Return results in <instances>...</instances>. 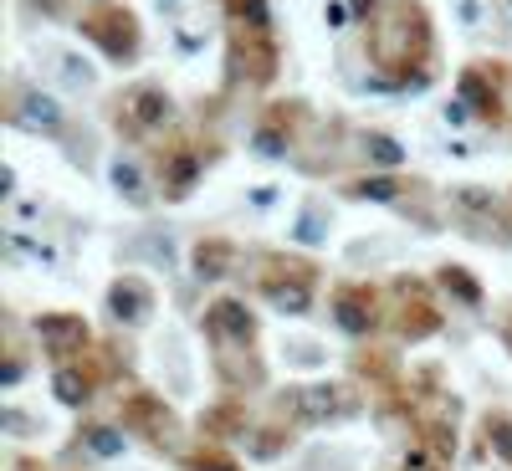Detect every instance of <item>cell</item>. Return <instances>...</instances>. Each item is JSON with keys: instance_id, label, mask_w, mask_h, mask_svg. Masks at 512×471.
<instances>
[{"instance_id": "1", "label": "cell", "mask_w": 512, "mask_h": 471, "mask_svg": "<svg viewBox=\"0 0 512 471\" xmlns=\"http://www.w3.org/2000/svg\"><path fill=\"white\" fill-rule=\"evenodd\" d=\"M282 410L303 425H323V420H349L359 415V400L344 390V384H303V390H287Z\"/></svg>"}, {"instance_id": "2", "label": "cell", "mask_w": 512, "mask_h": 471, "mask_svg": "<svg viewBox=\"0 0 512 471\" xmlns=\"http://www.w3.org/2000/svg\"><path fill=\"white\" fill-rule=\"evenodd\" d=\"M118 108H123L118 123H128L134 134H154V128L169 123V93H159V88H134Z\"/></svg>"}, {"instance_id": "3", "label": "cell", "mask_w": 512, "mask_h": 471, "mask_svg": "<svg viewBox=\"0 0 512 471\" xmlns=\"http://www.w3.org/2000/svg\"><path fill=\"white\" fill-rule=\"evenodd\" d=\"M36 338L47 344V354H77L82 344H88V323L72 318V313H47L36 323Z\"/></svg>"}, {"instance_id": "4", "label": "cell", "mask_w": 512, "mask_h": 471, "mask_svg": "<svg viewBox=\"0 0 512 471\" xmlns=\"http://www.w3.org/2000/svg\"><path fill=\"white\" fill-rule=\"evenodd\" d=\"M108 303H113V318H123V323H144V318L154 313V297H149V287H144V282H134V277L113 282Z\"/></svg>"}, {"instance_id": "5", "label": "cell", "mask_w": 512, "mask_h": 471, "mask_svg": "<svg viewBox=\"0 0 512 471\" xmlns=\"http://www.w3.org/2000/svg\"><path fill=\"white\" fill-rule=\"evenodd\" d=\"M205 323H210V333H221V338H231V344H251V333H256V323H251V313L241 308V303H216V308H205Z\"/></svg>"}, {"instance_id": "6", "label": "cell", "mask_w": 512, "mask_h": 471, "mask_svg": "<svg viewBox=\"0 0 512 471\" xmlns=\"http://www.w3.org/2000/svg\"><path fill=\"white\" fill-rule=\"evenodd\" d=\"M236 262H241V251H236L231 241H216V236H210V241L195 246V277H210V282H216V277H231Z\"/></svg>"}, {"instance_id": "7", "label": "cell", "mask_w": 512, "mask_h": 471, "mask_svg": "<svg viewBox=\"0 0 512 471\" xmlns=\"http://www.w3.org/2000/svg\"><path fill=\"white\" fill-rule=\"evenodd\" d=\"M267 297H272V308H282V313H308L313 308V287H308V277L297 272V277H267Z\"/></svg>"}, {"instance_id": "8", "label": "cell", "mask_w": 512, "mask_h": 471, "mask_svg": "<svg viewBox=\"0 0 512 471\" xmlns=\"http://www.w3.org/2000/svg\"><path fill=\"white\" fill-rule=\"evenodd\" d=\"M338 323L349 333H369L374 328V297L364 287H344L338 292Z\"/></svg>"}, {"instance_id": "9", "label": "cell", "mask_w": 512, "mask_h": 471, "mask_svg": "<svg viewBox=\"0 0 512 471\" xmlns=\"http://www.w3.org/2000/svg\"><path fill=\"white\" fill-rule=\"evenodd\" d=\"M21 128H41V134H52V128H62V108L57 98L47 93H21V113H16Z\"/></svg>"}, {"instance_id": "10", "label": "cell", "mask_w": 512, "mask_h": 471, "mask_svg": "<svg viewBox=\"0 0 512 471\" xmlns=\"http://www.w3.org/2000/svg\"><path fill=\"white\" fill-rule=\"evenodd\" d=\"M52 390H57L62 405H88V400H93V379L82 374V369H57Z\"/></svg>"}, {"instance_id": "11", "label": "cell", "mask_w": 512, "mask_h": 471, "mask_svg": "<svg viewBox=\"0 0 512 471\" xmlns=\"http://www.w3.org/2000/svg\"><path fill=\"white\" fill-rule=\"evenodd\" d=\"M461 103H466V108L477 103L482 113H492V108H497V93L482 82V72H466V77H461Z\"/></svg>"}, {"instance_id": "12", "label": "cell", "mask_w": 512, "mask_h": 471, "mask_svg": "<svg viewBox=\"0 0 512 471\" xmlns=\"http://www.w3.org/2000/svg\"><path fill=\"white\" fill-rule=\"evenodd\" d=\"M113 185L128 195V200H134V205H144L149 195H144V175H139V164H128V159H118L113 164Z\"/></svg>"}, {"instance_id": "13", "label": "cell", "mask_w": 512, "mask_h": 471, "mask_svg": "<svg viewBox=\"0 0 512 471\" xmlns=\"http://www.w3.org/2000/svg\"><path fill=\"white\" fill-rule=\"evenodd\" d=\"M451 200H456V210H466V216H482V210H492L497 200H492V190H482V185H456L451 190Z\"/></svg>"}, {"instance_id": "14", "label": "cell", "mask_w": 512, "mask_h": 471, "mask_svg": "<svg viewBox=\"0 0 512 471\" xmlns=\"http://www.w3.org/2000/svg\"><path fill=\"white\" fill-rule=\"evenodd\" d=\"M364 154H369L374 164H384V169H395V164L405 159L400 144H395V139H384V134H369V139H364Z\"/></svg>"}, {"instance_id": "15", "label": "cell", "mask_w": 512, "mask_h": 471, "mask_svg": "<svg viewBox=\"0 0 512 471\" xmlns=\"http://www.w3.org/2000/svg\"><path fill=\"white\" fill-rule=\"evenodd\" d=\"M487 441L497 446V456L512 461V420H507V415H492V420H487Z\"/></svg>"}, {"instance_id": "16", "label": "cell", "mask_w": 512, "mask_h": 471, "mask_svg": "<svg viewBox=\"0 0 512 471\" xmlns=\"http://www.w3.org/2000/svg\"><path fill=\"white\" fill-rule=\"evenodd\" d=\"M441 282H446V287H451V292L461 297V303H477V297H482V292H477V282L466 277L461 267H446V277H441Z\"/></svg>"}, {"instance_id": "17", "label": "cell", "mask_w": 512, "mask_h": 471, "mask_svg": "<svg viewBox=\"0 0 512 471\" xmlns=\"http://www.w3.org/2000/svg\"><path fill=\"white\" fill-rule=\"evenodd\" d=\"M395 190H400L395 180H359V185H354L359 200H395Z\"/></svg>"}, {"instance_id": "18", "label": "cell", "mask_w": 512, "mask_h": 471, "mask_svg": "<svg viewBox=\"0 0 512 471\" xmlns=\"http://www.w3.org/2000/svg\"><path fill=\"white\" fill-rule=\"evenodd\" d=\"M88 451H98V456H118V451H123V436H113V431H88Z\"/></svg>"}, {"instance_id": "19", "label": "cell", "mask_w": 512, "mask_h": 471, "mask_svg": "<svg viewBox=\"0 0 512 471\" xmlns=\"http://www.w3.org/2000/svg\"><path fill=\"white\" fill-rule=\"evenodd\" d=\"M231 11L236 16H251L256 31H267V6H262V0H231Z\"/></svg>"}, {"instance_id": "20", "label": "cell", "mask_w": 512, "mask_h": 471, "mask_svg": "<svg viewBox=\"0 0 512 471\" xmlns=\"http://www.w3.org/2000/svg\"><path fill=\"white\" fill-rule=\"evenodd\" d=\"M190 471H236V466H231L226 456H195V461H190Z\"/></svg>"}, {"instance_id": "21", "label": "cell", "mask_w": 512, "mask_h": 471, "mask_svg": "<svg viewBox=\"0 0 512 471\" xmlns=\"http://www.w3.org/2000/svg\"><path fill=\"white\" fill-rule=\"evenodd\" d=\"M31 6H41L47 16H57V11H62V0H31Z\"/></svg>"}, {"instance_id": "22", "label": "cell", "mask_w": 512, "mask_h": 471, "mask_svg": "<svg viewBox=\"0 0 512 471\" xmlns=\"http://www.w3.org/2000/svg\"><path fill=\"white\" fill-rule=\"evenodd\" d=\"M374 6V0H354V11H369Z\"/></svg>"}, {"instance_id": "23", "label": "cell", "mask_w": 512, "mask_h": 471, "mask_svg": "<svg viewBox=\"0 0 512 471\" xmlns=\"http://www.w3.org/2000/svg\"><path fill=\"white\" fill-rule=\"evenodd\" d=\"M507 6H512V0H507Z\"/></svg>"}]
</instances>
